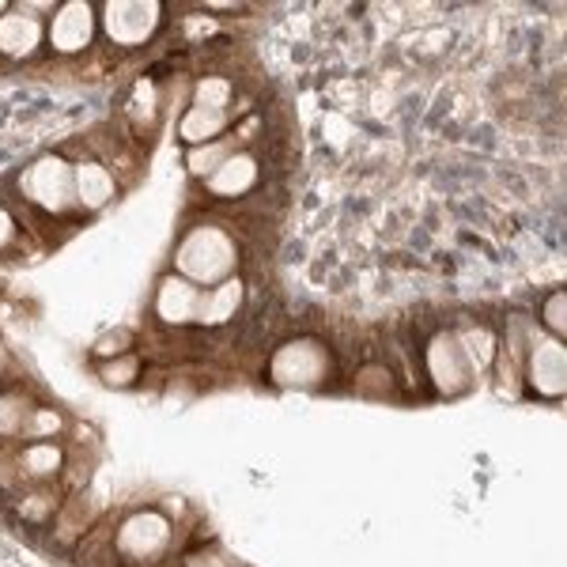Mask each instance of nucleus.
Wrapping results in <instances>:
<instances>
[{"label":"nucleus","instance_id":"obj_9","mask_svg":"<svg viewBox=\"0 0 567 567\" xmlns=\"http://www.w3.org/2000/svg\"><path fill=\"white\" fill-rule=\"evenodd\" d=\"M526 379L534 386L537 398H560L567 382V363H564V344L556 337L537 333L526 355Z\"/></svg>","mask_w":567,"mask_h":567},{"label":"nucleus","instance_id":"obj_24","mask_svg":"<svg viewBox=\"0 0 567 567\" xmlns=\"http://www.w3.org/2000/svg\"><path fill=\"white\" fill-rule=\"evenodd\" d=\"M564 307H567V296H564V291H553V296H548V303L542 307V322H548V333H553L556 341H560L564 329H567V322H564Z\"/></svg>","mask_w":567,"mask_h":567},{"label":"nucleus","instance_id":"obj_25","mask_svg":"<svg viewBox=\"0 0 567 567\" xmlns=\"http://www.w3.org/2000/svg\"><path fill=\"white\" fill-rule=\"evenodd\" d=\"M16 239H20V224H16L12 213L0 205V250H8V246H12Z\"/></svg>","mask_w":567,"mask_h":567},{"label":"nucleus","instance_id":"obj_21","mask_svg":"<svg viewBox=\"0 0 567 567\" xmlns=\"http://www.w3.org/2000/svg\"><path fill=\"white\" fill-rule=\"evenodd\" d=\"M99 374H103L106 386H130V382L141 374V360L136 355H122V360H110L99 368Z\"/></svg>","mask_w":567,"mask_h":567},{"label":"nucleus","instance_id":"obj_26","mask_svg":"<svg viewBox=\"0 0 567 567\" xmlns=\"http://www.w3.org/2000/svg\"><path fill=\"white\" fill-rule=\"evenodd\" d=\"M379 386H393V379H390V371H386V368H371V371H363V374H360V390L379 393Z\"/></svg>","mask_w":567,"mask_h":567},{"label":"nucleus","instance_id":"obj_20","mask_svg":"<svg viewBox=\"0 0 567 567\" xmlns=\"http://www.w3.org/2000/svg\"><path fill=\"white\" fill-rule=\"evenodd\" d=\"M27 416H31V401L23 393H0V435L23 432Z\"/></svg>","mask_w":567,"mask_h":567},{"label":"nucleus","instance_id":"obj_11","mask_svg":"<svg viewBox=\"0 0 567 567\" xmlns=\"http://www.w3.org/2000/svg\"><path fill=\"white\" fill-rule=\"evenodd\" d=\"M155 315L167 326H189L200 315V291L189 280L167 277L159 284V296H155Z\"/></svg>","mask_w":567,"mask_h":567},{"label":"nucleus","instance_id":"obj_1","mask_svg":"<svg viewBox=\"0 0 567 567\" xmlns=\"http://www.w3.org/2000/svg\"><path fill=\"white\" fill-rule=\"evenodd\" d=\"M235 265H239V243L224 227L213 224H200L194 231H186L175 250L178 277L189 284H224L231 280Z\"/></svg>","mask_w":567,"mask_h":567},{"label":"nucleus","instance_id":"obj_10","mask_svg":"<svg viewBox=\"0 0 567 567\" xmlns=\"http://www.w3.org/2000/svg\"><path fill=\"white\" fill-rule=\"evenodd\" d=\"M261 182V163L254 152H235L216 175L205 178V189L208 197H219V200H235L243 194H250L254 186Z\"/></svg>","mask_w":567,"mask_h":567},{"label":"nucleus","instance_id":"obj_3","mask_svg":"<svg viewBox=\"0 0 567 567\" xmlns=\"http://www.w3.org/2000/svg\"><path fill=\"white\" fill-rule=\"evenodd\" d=\"M337 374L333 352L318 337H296L280 344L269 363V379L284 390H318Z\"/></svg>","mask_w":567,"mask_h":567},{"label":"nucleus","instance_id":"obj_27","mask_svg":"<svg viewBox=\"0 0 567 567\" xmlns=\"http://www.w3.org/2000/svg\"><path fill=\"white\" fill-rule=\"evenodd\" d=\"M189 567H224V560H219L216 553H205V556H197V560L189 564Z\"/></svg>","mask_w":567,"mask_h":567},{"label":"nucleus","instance_id":"obj_13","mask_svg":"<svg viewBox=\"0 0 567 567\" xmlns=\"http://www.w3.org/2000/svg\"><path fill=\"white\" fill-rule=\"evenodd\" d=\"M231 110H208V106H189L178 122V141L189 144V148H200V144H213L224 136V130L231 125Z\"/></svg>","mask_w":567,"mask_h":567},{"label":"nucleus","instance_id":"obj_23","mask_svg":"<svg viewBox=\"0 0 567 567\" xmlns=\"http://www.w3.org/2000/svg\"><path fill=\"white\" fill-rule=\"evenodd\" d=\"M53 432H61V416L53 413V409H39V413H31L23 424V435L42 439V443H45V435H53Z\"/></svg>","mask_w":567,"mask_h":567},{"label":"nucleus","instance_id":"obj_5","mask_svg":"<svg viewBox=\"0 0 567 567\" xmlns=\"http://www.w3.org/2000/svg\"><path fill=\"white\" fill-rule=\"evenodd\" d=\"M424 368H427V379H432V386L443 390V393L470 390L473 374H477V368L470 363V355L462 352L458 333H454V329H439L432 341H427Z\"/></svg>","mask_w":567,"mask_h":567},{"label":"nucleus","instance_id":"obj_8","mask_svg":"<svg viewBox=\"0 0 567 567\" xmlns=\"http://www.w3.org/2000/svg\"><path fill=\"white\" fill-rule=\"evenodd\" d=\"M39 12H50V4H12L0 16V58L27 61L39 53V45L45 42Z\"/></svg>","mask_w":567,"mask_h":567},{"label":"nucleus","instance_id":"obj_15","mask_svg":"<svg viewBox=\"0 0 567 567\" xmlns=\"http://www.w3.org/2000/svg\"><path fill=\"white\" fill-rule=\"evenodd\" d=\"M231 155H235V141H213V144H200V148H189L186 167H189V175L205 182L208 175H216Z\"/></svg>","mask_w":567,"mask_h":567},{"label":"nucleus","instance_id":"obj_4","mask_svg":"<svg viewBox=\"0 0 567 567\" xmlns=\"http://www.w3.org/2000/svg\"><path fill=\"white\" fill-rule=\"evenodd\" d=\"M167 545H171V523L159 511H133V515H125V523L114 534L117 556L130 564L159 560L167 553Z\"/></svg>","mask_w":567,"mask_h":567},{"label":"nucleus","instance_id":"obj_14","mask_svg":"<svg viewBox=\"0 0 567 567\" xmlns=\"http://www.w3.org/2000/svg\"><path fill=\"white\" fill-rule=\"evenodd\" d=\"M243 280H224V284H216V291H208V296H200V315H197V322L205 326V329H216V326H224V322H231L235 318V310L243 307Z\"/></svg>","mask_w":567,"mask_h":567},{"label":"nucleus","instance_id":"obj_6","mask_svg":"<svg viewBox=\"0 0 567 567\" xmlns=\"http://www.w3.org/2000/svg\"><path fill=\"white\" fill-rule=\"evenodd\" d=\"M99 34V8L84 4V0H69V4L53 8V20L45 27V39H50V50L61 53V58H76L84 53Z\"/></svg>","mask_w":567,"mask_h":567},{"label":"nucleus","instance_id":"obj_12","mask_svg":"<svg viewBox=\"0 0 567 567\" xmlns=\"http://www.w3.org/2000/svg\"><path fill=\"white\" fill-rule=\"evenodd\" d=\"M72 175H76V200H80V208H87V213H99V208H106L110 200L117 197L114 171L103 167L99 159L72 163Z\"/></svg>","mask_w":567,"mask_h":567},{"label":"nucleus","instance_id":"obj_19","mask_svg":"<svg viewBox=\"0 0 567 567\" xmlns=\"http://www.w3.org/2000/svg\"><path fill=\"white\" fill-rule=\"evenodd\" d=\"M231 99H235V84L227 76H200L194 84V106L231 110Z\"/></svg>","mask_w":567,"mask_h":567},{"label":"nucleus","instance_id":"obj_7","mask_svg":"<svg viewBox=\"0 0 567 567\" xmlns=\"http://www.w3.org/2000/svg\"><path fill=\"white\" fill-rule=\"evenodd\" d=\"M103 31L114 45H144L163 27V4H141V0H122V4H103Z\"/></svg>","mask_w":567,"mask_h":567},{"label":"nucleus","instance_id":"obj_18","mask_svg":"<svg viewBox=\"0 0 567 567\" xmlns=\"http://www.w3.org/2000/svg\"><path fill=\"white\" fill-rule=\"evenodd\" d=\"M61 462H65V454H61V446H53V443H34V446H27L23 458H20L27 477H39V481L53 477V473L61 470Z\"/></svg>","mask_w":567,"mask_h":567},{"label":"nucleus","instance_id":"obj_2","mask_svg":"<svg viewBox=\"0 0 567 567\" xmlns=\"http://www.w3.org/2000/svg\"><path fill=\"white\" fill-rule=\"evenodd\" d=\"M20 194L27 205L42 208L50 216H69L76 200V175H72V159L58 152H45L20 175Z\"/></svg>","mask_w":567,"mask_h":567},{"label":"nucleus","instance_id":"obj_22","mask_svg":"<svg viewBox=\"0 0 567 567\" xmlns=\"http://www.w3.org/2000/svg\"><path fill=\"white\" fill-rule=\"evenodd\" d=\"M53 507H58V492H34L20 503V515L31 518V523H42V518L53 515Z\"/></svg>","mask_w":567,"mask_h":567},{"label":"nucleus","instance_id":"obj_17","mask_svg":"<svg viewBox=\"0 0 567 567\" xmlns=\"http://www.w3.org/2000/svg\"><path fill=\"white\" fill-rule=\"evenodd\" d=\"M458 344H462V352L470 355L473 368H488V363L496 360V333L484 326L458 329Z\"/></svg>","mask_w":567,"mask_h":567},{"label":"nucleus","instance_id":"obj_16","mask_svg":"<svg viewBox=\"0 0 567 567\" xmlns=\"http://www.w3.org/2000/svg\"><path fill=\"white\" fill-rule=\"evenodd\" d=\"M130 122L136 125L141 133L155 130V117H159V91H155L152 80H141V84L133 87V99H130Z\"/></svg>","mask_w":567,"mask_h":567},{"label":"nucleus","instance_id":"obj_28","mask_svg":"<svg viewBox=\"0 0 567 567\" xmlns=\"http://www.w3.org/2000/svg\"><path fill=\"white\" fill-rule=\"evenodd\" d=\"M0 360H4V349H0Z\"/></svg>","mask_w":567,"mask_h":567}]
</instances>
